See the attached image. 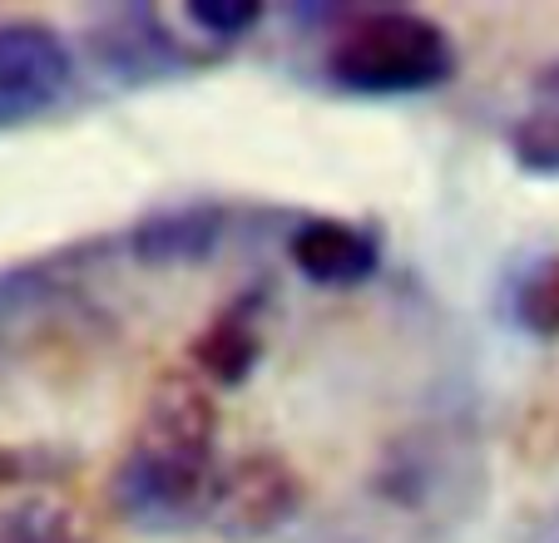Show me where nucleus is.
Instances as JSON below:
<instances>
[{
	"label": "nucleus",
	"mask_w": 559,
	"mask_h": 543,
	"mask_svg": "<svg viewBox=\"0 0 559 543\" xmlns=\"http://www.w3.org/2000/svg\"><path fill=\"white\" fill-rule=\"evenodd\" d=\"M297 514H302V480H297V470L283 455L253 449L243 460H233L228 470H218L203 523L223 543H263L273 533H283Z\"/></svg>",
	"instance_id": "3"
},
{
	"label": "nucleus",
	"mask_w": 559,
	"mask_h": 543,
	"mask_svg": "<svg viewBox=\"0 0 559 543\" xmlns=\"http://www.w3.org/2000/svg\"><path fill=\"white\" fill-rule=\"evenodd\" d=\"M189 11V21L199 25L203 35H213V40H243L248 31H258L267 15L263 0H189L183 5Z\"/></svg>",
	"instance_id": "12"
},
{
	"label": "nucleus",
	"mask_w": 559,
	"mask_h": 543,
	"mask_svg": "<svg viewBox=\"0 0 559 543\" xmlns=\"http://www.w3.org/2000/svg\"><path fill=\"white\" fill-rule=\"evenodd\" d=\"M90 60L119 84H154L193 70L199 55L174 40V31L148 5H119L99 15V25L90 31Z\"/></svg>",
	"instance_id": "5"
},
{
	"label": "nucleus",
	"mask_w": 559,
	"mask_h": 543,
	"mask_svg": "<svg viewBox=\"0 0 559 543\" xmlns=\"http://www.w3.org/2000/svg\"><path fill=\"white\" fill-rule=\"evenodd\" d=\"M287 262L322 292H357L381 272V238L361 222L307 213L287 228Z\"/></svg>",
	"instance_id": "6"
},
{
	"label": "nucleus",
	"mask_w": 559,
	"mask_h": 543,
	"mask_svg": "<svg viewBox=\"0 0 559 543\" xmlns=\"http://www.w3.org/2000/svg\"><path fill=\"white\" fill-rule=\"evenodd\" d=\"M218 484V406L189 376H169L148 396L124 460L109 474V499L134 529L169 533L199 523Z\"/></svg>",
	"instance_id": "1"
},
{
	"label": "nucleus",
	"mask_w": 559,
	"mask_h": 543,
	"mask_svg": "<svg viewBox=\"0 0 559 543\" xmlns=\"http://www.w3.org/2000/svg\"><path fill=\"white\" fill-rule=\"evenodd\" d=\"M74 84V50L55 25L5 21L0 25V124L45 114Z\"/></svg>",
	"instance_id": "4"
},
{
	"label": "nucleus",
	"mask_w": 559,
	"mask_h": 543,
	"mask_svg": "<svg viewBox=\"0 0 559 543\" xmlns=\"http://www.w3.org/2000/svg\"><path fill=\"white\" fill-rule=\"evenodd\" d=\"M228 232V213L218 203H169V208H148L129 228L124 248L144 267H199L213 262Z\"/></svg>",
	"instance_id": "8"
},
{
	"label": "nucleus",
	"mask_w": 559,
	"mask_h": 543,
	"mask_svg": "<svg viewBox=\"0 0 559 543\" xmlns=\"http://www.w3.org/2000/svg\"><path fill=\"white\" fill-rule=\"evenodd\" d=\"M535 99H539V105H555V109H559V60L539 64V74H535Z\"/></svg>",
	"instance_id": "13"
},
{
	"label": "nucleus",
	"mask_w": 559,
	"mask_h": 543,
	"mask_svg": "<svg viewBox=\"0 0 559 543\" xmlns=\"http://www.w3.org/2000/svg\"><path fill=\"white\" fill-rule=\"evenodd\" d=\"M0 543H95L90 523L55 494H25L0 509Z\"/></svg>",
	"instance_id": "9"
},
{
	"label": "nucleus",
	"mask_w": 559,
	"mask_h": 543,
	"mask_svg": "<svg viewBox=\"0 0 559 543\" xmlns=\"http://www.w3.org/2000/svg\"><path fill=\"white\" fill-rule=\"evenodd\" d=\"M506 148L515 158L520 173L530 178H559V109L555 105H535L510 124Z\"/></svg>",
	"instance_id": "11"
},
{
	"label": "nucleus",
	"mask_w": 559,
	"mask_h": 543,
	"mask_svg": "<svg viewBox=\"0 0 559 543\" xmlns=\"http://www.w3.org/2000/svg\"><path fill=\"white\" fill-rule=\"evenodd\" d=\"M510 312H515L520 331L539 336V341H555L559 336V257H539L520 272Z\"/></svg>",
	"instance_id": "10"
},
{
	"label": "nucleus",
	"mask_w": 559,
	"mask_h": 543,
	"mask_svg": "<svg viewBox=\"0 0 559 543\" xmlns=\"http://www.w3.org/2000/svg\"><path fill=\"white\" fill-rule=\"evenodd\" d=\"M461 70L451 31L441 21L406 5H377L361 15H342V31L332 35L322 55V74L342 95H431L445 89Z\"/></svg>",
	"instance_id": "2"
},
{
	"label": "nucleus",
	"mask_w": 559,
	"mask_h": 543,
	"mask_svg": "<svg viewBox=\"0 0 559 543\" xmlns=\"http://www.w3.org/2000/svg\"><path fill=\"white\" fill-rule=\"evenodd\" d=\"M267 355V287L253 282L248 292H238L228 306L209 316L199 336L189 341V361L209 386H248L258 371V361Z\"/></svg>",
	"instance_id": "7"
}]
</instances>
